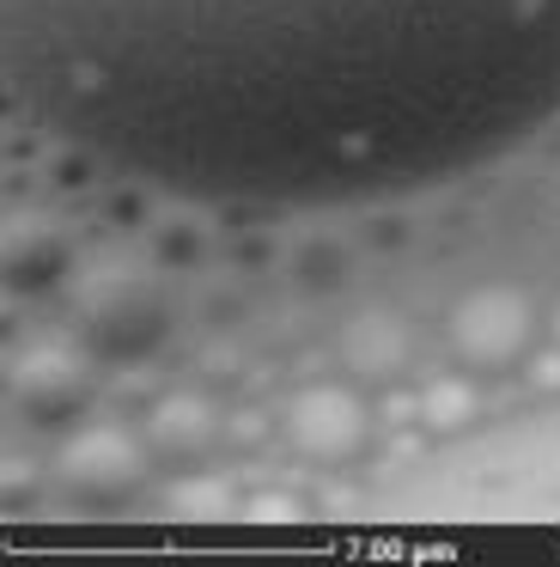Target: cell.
<instances>
[{
	"instance_id": "cell-1",
	"label": "cell",
	"mask_w": 560,
	"mask_h": 567,
	"mask_svg": "<svg viewBox=\"0 0 560 567\" xmlns=\"http://www.w3.org/2000/svg\"><path fill=\"white\" fill-rule=\"evenodd\" d=\"M24 111L207 208L450 184L560 116V0H0Z\"/></svg>"
},
{
	"instance_id": "cell-9",
	"label": "cell",
	"mask_w": 560,
	"mask_h": 567,
	"mask_svg": "<svg viewBox=\"0 0 560 567\" xmlns=\"http://www.w3.org/2000/svg\"><path fill=\"white\" fill-rule=\"evenodd\" d=\"M153 433L170 445V452H189V445H201V440H207V415H201V403H189V396H177V403H158Z\"/></svg>"
},
{
	"instance_id": "cell-3",
	"label": "cell",
	"mask_w": 560,
	"mask_h": 567,
	"mask_svg": "<svg viewBox=\"0 0 560 567\" xmlns=\"http://www.w3.org/2000/svg\"><path fill=\"white\" fill-rule=\"evenodd\" d=\"M165 323H170V306H165V287L141 269H104L85 281L80 293V336L92 354L104 360H141L165 342Z\"/></svg>"
},
{
	"instance_id": "cell-6",
	"label": "cell",
	"mask_w": 560,
	"mask_h": 567,
	"mask_svg": "<svg viewBox=\"0 0 560 567\" xmlns=\"http://www.w3.org/2000/svg\"><path fill=\"white\" fill-rule=\"evenodd\" d=\"M457 348L469 354V367H506L523 348V306L511 293H475L457 311Z\"/></svg>"
},
{
	"instance_id": "cell-2",
	"label": "cell",
	"mask_w": 560,
	"mask_h": 567,
	"mask_svg": "<svg viewBox=\"0 0 560 567\" xmlns=\"http://www.w3.org/2000/svg\"><path fill=\"white\" fill-rule=\"evenodd\" d=\"M384 513L396 525H560V415L438 452Z\"/></svg>"
},
{
	"instance_id": "cell-5",
	"label": "cell",
	"mask_w": 560,
	"mask_h": 567,
	"mask_svg": "<svg viewBox=\"0 0 560 567\" xmlns=\"http://www.w3.org/2000/svg\"><path fill=\"white\" fill-rule=\"evenodd\" d=\"M12 396L31 421H73L85 403V372L73 367L68 354L43 348V354H24L19 372H12Z\"/></svg>"
},
{
	"instance_id": "cell-4",
	"label": "cell",
	"mask_w": 560,
	"mask_h": 567,
	"mask_svg": "<svg viewBox=\"0 0 560 567\" xmlns=\"http://www.w3.org/2000/svg\"><path fill=\"white\" fill-rule=\"evenodd\" d=\"M61 476L80 501H122V494L141 482V445L128 433L92 427L61 452Z\"/></svg>"
},
{
	"instance_id": "cell-7",
	"label": "cell",
	"mask_w": 560,
	"mask_h": 567,
	"mask_svg": "<svg viewBox=\"0 0 560 567\" xmlns=\"http://www.w3.org/2000/svg\"><path fill=\"white\" fill-rule=\"evenodd\" d=\"M360 409L348 403L341 391H311L299 409H292V440L317 457H341L360 445Z\"/></svg>"
},
{
	"instance_id": "cell-8",
	"label": "cell",
	"mask_w": 560,
	"mask_h": 567,
	"mask_svg": "<svg viewBox=\"0 0 560 567\" xmlns=\"http://www.w3.org/2000/svg\"><path fill=\"white\" fill-rule=\"evenodd\" d=\"M61 257H68V245H61L55 226L43 220H19L7 238V269L19 287H43L49 275H61Z\"/></svg>"
}]
</instances>
